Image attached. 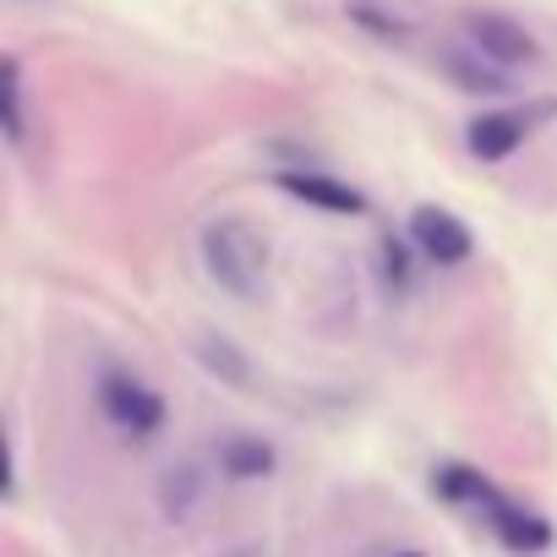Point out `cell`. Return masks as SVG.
<instances>
[{
    "instance_id": "3",
    "label": "cell",
    "mask_w": 557,
    "mask_h": 557,
    "mask_svg": "<svg viewBox=\"0 0 557 557\" xmlns=\"http://www.w3.org/2000/svg\"><path fill=\"white\" fill-rule=\"evenodd\" d=\"M557 115V99H535V104H503V110H481L465 126V153L475 164H503L513 159L546 121Z\"/></svg>"
},
{
    "instance_id": "12",
    "label": "cell",
    "mask_w": 557,
    "mask_h": 557,
    "mask_svg": "<svg viewBox=\"0 0 557 557\" xmlns=\"http://www.w3.org/2000/svg\"><path fill=\"white\" fill-rule=\"evenodd\" d=\"M421 273H426V262L410 246V235H383L377 240V285H383L388 301H410L421 290Z\"/></svg>"
},
{
    "instance_id": "5",
    "label": "cell",
    "mask_w": 557,
    "mask_h": 557,
    "mask_svg": "<svg viewBox=\"0 0 557 557\" xmlns=\"http://www.w3.org/2000/svg\"><path fill=\"white\" fill-rule=\"evenodd\" d=\"M208 465L219 481L230 486H262L278 475V465H285V454H278V443L268 432H251V426H230L208 443Z\"/></svg>"
},
{
    "instance_id": "9",
    "label": "cell",
    "mask_w": 557,
    "mask_h": 557,
    "mask_svg": "<svg viewBox=\"0 0 557 557\" xmlns=\"http://www.w3.org/2000/svg\"><path fill=\"white\" fill-rule=\"evenodd\" d=\"M426 492L437 497V503H448V508H459V513H470L475 524H486L492 519V508L508 497L481 465H465V459H437L432 470H426Z\"/></svg>"
},
{
    "instance_id": "6",
    "label": "cell",
    "mask_w": 557,
    "mask_h": 557,
    "mask_svg": "<svg viewBox=\"0 0 557 557\" xmlns=\"http://www.w3.org/2000/svg\"><path fill=\"white\" fill-rule=\"evenodd\" d=\"M405 235H410V246L421 251L426 268H465V262L475 257V230H470L454 208H443V202L410 208Z\"/></svg>"
},
{
    "instance_id": "4",
    "label": "cell",
    "mask_w": 557,
    "mask_h": 557,
    "mask_svg": "<svg viewBox=\"0 0 557 557\" xmlns=\"http://www.w3.org/2000/svg\"><path fill=\"white\" fill-rule=\"evenodd\" d=\"M459 28H465V45L481 55V61H492V66H503V72H530V66H541V39L519 23V17H508V12H465L459 17Z\"/></svg>"
},
{
    "instance_id": "8",
    "label": "cell",
    "mask_w": 557,
    "mask_h": 557,
    "mask_svg": "<svg viewBox=\"0 0 557 557\" xmlns=\"http://www.w3.org/2000/svg\"><path fill=\"white\" fill-rule=\"evenodd\" d=\"M213 465L208 459H170L153 475V508L164 524H197L202 508L213 503Z\"/></svg>"
},
{
    "instance_id": "7",
    "label": "cell",
    "mask_w": 557,
    "mask_h": 557,
    "mask_svg": "<svg viewBox=\"0 0 557 557\" xmlns=\"http://www.w3.org/2000/svg\"><path fill=\"white\" fill-rule=\"evenodd\" d=\"M273 186L285 191L290 202L312 208V213H329V219H361L372 202L361 186L339 181L334 170H312V164H290V170H273Z\"/></svg>"
},
{
    "instance_id": "11",
    "label": "cell",
    "mask_w": 557,
    "mask_h": 557,
    "mask_svg": "<svg viewBox=\"0 0 557 557\" xmlns=\"http://www.w3.org/2000/svg\"><path fill=\"white\" fill-rule=\"evenodd\" d=\"M437 72H443L459 94H470V99H503V94H513V72L481 61L470 45H448V50H437Z\"/></svg>"
},
{
    "instance_id": "1",
    "label": "cell",
    "mask_w": 557,
    "mask_h": 557,
    "mask_svg": "<svg viewBox=\"0 0 557 557\" xmlns=\"http://www.w3.org/2000/svg\"><path fill=\"white\" fill-rule=\"evenodd\" d=\"M88 399H94V416L104 421V432L126 448H148L170 432V399L126 361H94V377H88Z\"/></svg>"
},
{
    "instance_id": "2",
    "label": "cell",
    "mask_w": 557,
    "mask_h": 557,
    "mask_svg": "<svg viewBox=\"0 0 557 557\" xmlns=\"http://www.w3.org/2000/svg\"><path fill=\"white\" fill-rule=\"evenodd\" d=\"M197 268L230 301H262L268 296V240L240 213H219L197 230Z\"/></svg>"
},
{
    "instance_id": "13",
    "label": "cell",
    "mask_w": 557,
    "mask_h": 557,
    "mask_svg": "<svg viewBox=\"0 0 557 557\" xmlns=\"http://www.w3.org/2000/svg\"><path fill=\"white\" fill-rule=\"evenodd\" d=\"M0 132H7V148H28V83L17 55L0 66Z\"/></svg>"
},
{
    "instance_id": "10",
    "label": "cell",
    "mask_w": 557,
    "mask_h": 557,
    "mask_svg": "<svg viewBox=\"0 0 557 557\" xmlns=\"http://www.w3.org/2000/svg\"><path fill=\"white\" fill-rule=\"evenodd\" d=\"M486 530H492V541H497L508 557H546V552H552V541H557L552 519H546L541 508L519 503V497H503V503L492 508Z\"/></svg>"
},
{
    "instance_id": "16",
    "label": "cell",
    "mask_w": 557,
    "mask_h": 557,
    "mask_svg": "<svg viewBox=\"0 0 557 557\" xmlns=\"http://www.w3.org/2000/svg\"><path fill=\"white\" fill-rule=\"evenodd\" d=\"M383 557H432V552H421V546H394V552H383Z\"/></svg>"
},
{
    "instance_id": "14",
    "label": "cell",
    "mask_w": 557,
    "mask_h": 557,
    "mask_svg": "<svg viewBox=\"0 0 557 557\" xmlns=\"http://www.w3.org/2000/svg\"><path fill=\"white\" fill-rule=\"evenodd\" d=\"M197 361H202L219 383H230V388H246V383H251V361H246L224 334H202V339H197Z\"/></svg>"
},
{
    "instance_id": "15",
    "label": "cell",
    "mask_w": 557,
    "mask_h": 557,
    "mask_svg": "<svg viewBox=\"0 0 557 557\" xmlns=\"http://www.w3.org/2000/svg\"><path fill=\"white\" fill-rule=\"evenodd\" d=\"M345 17H350L356 28H367L372 39H383V45H399V39H410V23H405L399 12L377 7V0H345Z\"/></svg>"
}]
</instances>
